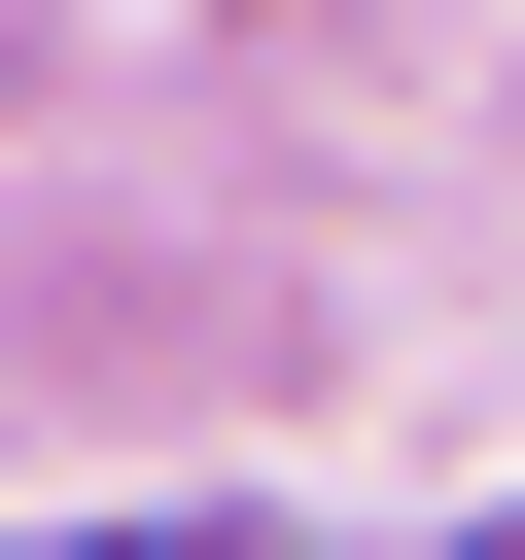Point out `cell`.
<instances>
[{"mask_svg":"<svg viewBox=\"0 0 525 560\" xmlns=\"http://www.w3.org/2000/svg\"><path fill=\"white\" fill-rule=\"evenodd\" d=\"M105 560H210V525H105Z\"/></svg>","mask_w":525,"mask_h":560,"instance_id":"1","label":"cell"}]
</instances>
